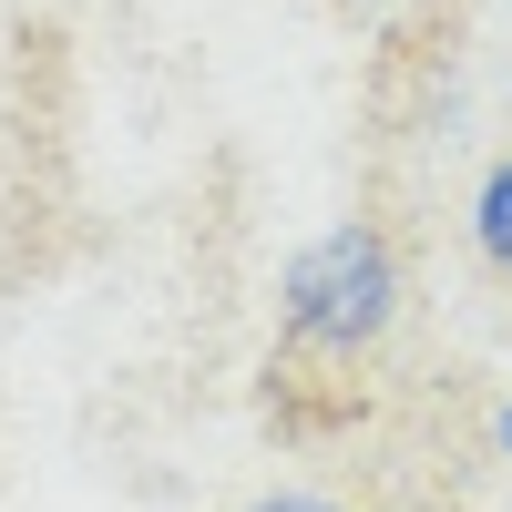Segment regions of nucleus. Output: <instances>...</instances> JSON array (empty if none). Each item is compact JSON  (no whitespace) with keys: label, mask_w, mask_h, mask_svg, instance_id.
<instances>
[{"label":"nucleus","mask_w":512,"mask_h":512,"mask_svg":"<svg viewBox=\"0 0 512 512\" xmlns=\"http://www.w3.org/2000/svg\"><path fill=\"white\" fill-rule=\"evenodd\" d=\"M277 297H287V338H297V349L359 359V349H379L390 318H400V256H390L379 226H328L318 246L287 256Z\"/></svg>","instance_id":"obj_1"},{"label":"nucleus","mask_w":512,"mask_h":512,"mask_svg":"<svg viewBox=\"0 0 512 512\" xmlns=\"http://www.w3.org/2000/svg\"><path fill=\"white\" fill-rule=\"evenodd\" d=\"M472 246H482V267L492 277H512V154L482 175V195H472Z\"/></svg>","instance_id":"obj_2"},{"label":"nucleus","mask_w":512,"mask_h":512,"mask_svg":"<svg viewBox=\"0 0 512 512\" xmlns=\"http://www.w3.org/2000/svg\"><path fill=\"white\" fill-rule=\"evenodd\" d=\"M256 512H338V502H318V492H277V502H256Z\"/></svg>","instance_id":"obj_3"},{"label":"nucleus","mask_w":512,"mask_h":512,"mask_svg":"<svg viewBox=\"0 0 512 512\" xmlns=\"http://www.w3.org/2000/svg\"><path fill=\"white\" fill-rule=\"evenodd\" d=\"M502 451H512V410H502Z\"/></svg>","instance_id":"obj_4"}]
</instances>
